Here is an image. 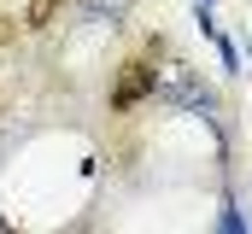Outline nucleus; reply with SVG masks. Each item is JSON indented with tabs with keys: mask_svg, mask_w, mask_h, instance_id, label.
Listing matches in <instances>:
<instances>
[{
	"mask_svg": "<svg viewBox=\"0 0 252 234\" xmlns=\"http://www.w3.org/2000/svg\"><path fill=\"white\" fill-rule=\"evenodd\" d=\"M153 53H158V47H147L141 58H124V64H118V82H112V112H135V106L153 94V82H158Z\"/></svg>",
	"mask_w": 252,
	"mask_h": 234,
	"instance_id": "obj_1",
	"label": "nucleus"
},
{
	"mask_svg": "<svg viewBox=\"0 0 252 234\" xmlns=\"http://www.w3.org/2000/svg\"><path fill=\"white\" fill-rule=\"evenodd\" d=\"M59 6L64 0H30V6H24V29H47V24L59 18Z\"/></svg>",
	"mask_w": 252,
	"mask_h": 234,
	"instance_id": "obj_2",
	"label": "nucleus"
},
{
	"mask_svg": "<svg viewBox=\"0 0 252 234\" xmlns=\"http://www.w3.org/2000/svg\"><path fill=\"white\" fill-rule=\"evenodd\" d=\"M18 29H24V18H6V12H0V47L18 41Z\"/></svg>",
	"mask_w": 252,
	"mask_h": 234,
	"instance_id": "obj_3",
	"label": "nucleus"
}]
</instances>
